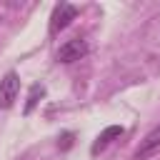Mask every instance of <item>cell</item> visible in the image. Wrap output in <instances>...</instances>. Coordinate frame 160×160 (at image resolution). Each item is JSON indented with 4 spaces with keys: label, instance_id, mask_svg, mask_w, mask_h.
Listing matches in <instances>:
<instances>
[{
    "label": "cell",
    "instance_id": "6",
    "mask_svg": "<svg viewBox=\"0 0 160 160\" xmlns=\"http://www.w3.org/2000/svg\"><path fill=\"white\" fill-rule=\"evenodd\" d=\"M42 95H45V85H38V82H35V85L30 88V95H28V102H25V110H22V112H25V115H30V112H32V108L40 102V98H42Z\"/></svg>",
    "mask_w": 160,
    "mask_h": 160
},
{
    "label": "cell",
    "instance_id": "1",
    "mask_svg": "<svg viewBox=\"0 0 160 160\" xmlns=\"http://www.w3.org/2000/svg\"><path fill=\"white\" fill-rule=\"evenodd\" d=\"M75 18H78V8H75V5H70V2H58L55 10H52V15H50V32L55 35V32L65 30Z\"/></svg>",
    "mask_w": 160,
    "mask_h": 160
},
{
    "label": "cell",
    "instance_id": "5",
    "mask_svg": "<svg viewBox=\"0 0 160 160\" xmlns=\"http://www.w3.org/2000/svg\"><path fill=\"white\" fill-rule=\"evenodd\" d=\"M120 135H122V128H120V125H110V128H105V130H102V132L95 138V142H92L90 152H92V155L102 152V150H105V148H108V145H110L115 138H120Z\"/></svg>",
    "mask_w": 160,
    "mask_h": 160
},
{
    "label": "cell",
    "instance_id": "4",
    "mask_svg": "<svg viewBox=\"0 0 160 160\" xmlns=\"http://www.w3.org/2000/svg\"><path fill=\"white\" fill-rule=\"evenodd\" d=\"M158 152H160V125L152 128V130L140 140V145H138V150H135V158H138V160H148V158H152V155H158Z\"/></svg>",
    "mask_w": 160,
    "mask_h": 160
},
{
    "label": "cell",
    "instance_id": "3",
    "mask_svg": "<svg viewBox=\"0 0 160 160\" xmlns=\"http://www.w3.org/2000/svg\"><path fill=\"white\" fill-rule=\"evenodd\" d=\"M18 92H20V78L15 72H8L2 80H0V108L8 110L15 100H18Z\"/></svg>",
    "mask_w": 160,
    "mask_h": 160
},
{
    "label": "cell",
    "instance_id": "2",
    "mask_svg": "<svg viewBox=\"0 0 160 160\" xmlns=\"http://www.w3.org/2000/svg\"><path fill=\"white\" fill-rule=\"evenodd\" d=\"M88 40H82V38H72V40H68L65 45H60V50H58V62H75V60H82L85 55H88Z\"/></svg>",
    "mask_w": 160,
    "mask_h": 160
}]
</instances>
